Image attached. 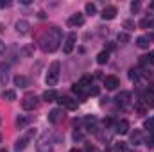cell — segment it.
<instances>
[{"instance_id":"cell-20","label":"cell","mask_w":154,"mask_h":152,"mask_svg":"<svg viewBox=\"0 0 154 152\" xmlns=\"http://www.w3.org/2000/svg\"><path fill=\"white\" fill-rule=\"evenodd\" d=\"M38 152H52L50 143H47V141H39L38 143Z\"/></svg>"},{"instance_id":"cell-7","label":"cell","mask_w":154,"mask_h":152,"mask_svg":"<svg viewBox=\"0 0 154 152\" xmlns=\"http://www.w3.org/2000/svg\"><path fill=\"white\" fill-rule=\"evenodd\" d=\"M118 84H120V81H118V77H115V75H108L106 79H104V86H106V90H116Z\"/></svg>"},{"instance_id":"cell-21","label":"cell","mask_w":154,"mask_h":152,"mask_svg":"<svg viewBox=\"0 0 154 152\" xmlns=\"http://www.w3.org/2000/svg\"><path fill=\"white\" fill-rule=\"evenodd\" d=\"M4 99L9 100V102H13V100H16V93H14L13 90H5V91H4Z\"/></svg>"},{"instance_id":"cell-3","label":"cell","mask_w":154,"mask_h":152,"mask_svg":"<svg viewBox=\"0 0 154 152\" xmlns=\"http://www.w3.org/2000/svg\"><path fill=\"white\" fill-rule=\"evenodd\" d=\"M38 106H39V99L36 95H25L23 100H22V108H23L25 111H32V109H36Z\"/></svg>"},{"instance_id":"cell-23","label":"cell","mask_w":154,"mask_h":152,"mask_svg":"<svg viewBox=\"0 0 154 152\" xmlns=\"http://www.w3.org/2000/svg\"><path fill=\"white\" fill-rule=\"evenodd\" d=\"M145 106L154 108V91H151L149 95H145Z\"/></svg>"},{"instance_id":"cell-13","label":"cell","mask_w":154,"mask_h":152,"mask_svg":"<svg viewBox=\"0 0 154 152\" xmlns=\"http://www.w3.org/2000/svg\"><path fill=\"white\" fill-rule=\"evenodd\" d=\"M131 143H133V145H140V143H143V140H142V132H140L138 129H134V132H131Z\"/></svg>"},{"instance_id":"cell-34","label":"cell","mask_w":154,"mask_h":152,"mask_svg":"<svg viewBox=\"0 0 154 152\" xmlns=\"http://www.w3.org/2000/svg\"><path fill=\"white\" fill-rule=\"evenodd\" d=\"M149 25H151V22H149L147 18H143V20L140 22V27H143V29H145V27H149Z\"/></svg>"},{"instance_id":"cell-38","label":"cell","mask_w":154,"mask_h":152,"mask_svg":"<svg viewBox=\"0 0 154 152\" xmlns=\"http://www.w3.org/2000/svg\"><path fill=\"white\" fill-rule=\"evenodd\" d=\"M2 52H5V45H4V43L0 41V54H2Z\"/></svg>"},{"instance_id":"cell-35","label":"cell","mask_w":154,"mask_h":152,"mask_svg":"<svg viewBox=\"0 0 154 152\" xmlns=\"http://www.w3.org/2000/svg\"><path fill=\"white\" fill-rule=\"evenodd\" d=\"M11 5V2H7V0H0V9H4V7H9Z\"/></svg>"},{"instance_id":"cell-16","label":"cell","mask_w":154,"mask_h":152,"mask_svg":"<svg viewBox=\"0 0 154 152\" xmlns=\"http://www.w3.org/2000/svg\"><path fill=\"white\" fill-rule=\"evenodd\" d=\"M149 43H151V39L147 38V36H140V38L136 39V45L140 48H149Z\"/></svg>"},{"instance_id":"cell-29","label":"cell","mask_w":154,"mask_h":152,"mask_svg":"<svg viewBox=\"0 0 154 152\" xmlns=\"http://www.w3.org/2000/svg\"><path fill=\"white\" fill-rule=\"evenodd\" d=\"M124 27H125L127 31H133V29H134V22H133V20H125V22H124Z\"/></svg>"},{"instance_id":"cell-8","label":"cell","mask_w":154,"mask_h":152,"mask_svg":"<svg viewBox=\"0 0 154 152\" xmlns=\"http://www.w3.org/2000/svg\"><path fill=\"white\" fill-rule=\"evenodd\" d=\"M116 16V7L115 5H106L104 9H102V18L104 20H113Z\"/></svg>"},{"instance_id":"cell-18","label":"cell","mask_w":154,"mask_h":152,"mask_svg":"<svg viewBox=\"0 0 154 152\" xmlns=\"http://www.w3.org/2000/svg\"><path fill=\"white\" fill-rule=\"evenodd\" d=\"M14 84L20 86V88H25L29 84V81H27V77H23V75H16L14 77Z\"/></svg>"},{"instance_id":"cell-31","label":"cell","mask_w":154,"mask_h":152,"mask_svg":"<svg viewBox=\"0 0 154 152\" xmlns=\"http://www.w3.org/2000/svg\"><path fill=\"white\" fill-rule=\"evenodd\" d=\"M131 11H133V13H138V11H140V2H133V4H131Z\"/></svg>"},{"instance_id":"cell-4","label":"cell","mask_w":154,"mask_h":152,"mask_svg":"<svg viewBox=\"0 0 154 152\" xmlns=\"http://www.w3.org/2000/svg\"><path fill=\"white\" fill-rule=\"evenodd\" d=\"M57 102H59L61 108H66V109H70V111L77 109V100L70 99V97H57Z\"/></svg>"},{"instance_id":"cell-6","label":"cell","mask_w":154,"mask_h":152,"mask_svg":"<svg viewBox=\"0 0 154 152\" xmlns=\"http://www.w3.org/2000/svg\"><path fill=\"white\" fill-rule=\"evenodd\" d=\"M116 104L118 106H122V108H127L129 106V102H131V93L129 91H120L118 95H116Z\"/></svg>"},{"instance_id":"cell-36","label":"cell","mask_w":154,"mask_h":152,"mask_svg":"<svg viewBox=\"0 0 154 152\" xmlns=\"http://www.w3.org/2000/svg\"><path fill=\"white\" fill-rule=\"evenodd\" d=\"M134 109H136V113H138V114H143V113H145V108H143V106H136Z\"/></svg>"},{"instance_id":"cell-2","label":"cell","mask_w":154,"mask_h":152,"mask_svg":"<svg viewBox=\"0 0 154 152\" xmlns=\"http://www.w3.org/2000/svg\"><path fill=\"white\" fill-rule=\"evenodd\" d=\"M59 70H61V65H59V61H54V63L50 65V68H48L47 79H45L47 86H56V82H57V79H59Z\"/></svg>"},{"instance_id":"cell-12","label":"cell","mask_w":154,"mask_h":152,"mask_svg":"<svg viewBox=\"0 0 154 152\" xmlns=\"http://www.w3.org/2000/svg\"><path fill=\"white\" fill-rule=\"evenodd\" d=\"M61 118H63V113H61V109H52V111L48 113V122H52V123H57Z\"/></svg>"},{"instance_id":"cell-15","label":"cell","mask_w":154,"mask_h":152,"mask_svg":"<svg viewBox=\"0 0 154 152\" xmlns=\"http://www.w3.org/2000/svg\"><path fill=\"white\" fill-rule=\"evenodd\" d=\"M108 59H109V52H108V50H102V52L97 56V63H99V65L108 63Z\"/></svg>"},{"instance_id":"cell-39","label":"cell","mask_w":154,"mask_h":152,"mask_svg":"<svg viewBox=\"0 0 154 152\" xmlns=\"http://www.w3.org/2000/svg\"><path fill=\"white\" fill-rule=\"evenodd\" d=\"M2 31H4V25H2V23H0V32H2Z\"/></svg>"},{"instance_id":"cell-22","label":"cell","mask_w":154,"mask_h":152,"mask_svg":"<svg viewBox=\"0 0 154 152\" xmlns=\"http://www.w3.org/2000/svg\"><path fill=\"white\" fill-rule=\"evenodd\" d=\"M116 39H118L120 45H125V43H129V34H127V32H120Z\"/></svg>"},{"instance_id":"cell-17","label":"cell","mask_w":154,"mask_h":152,"mask_svg":"<svg viewBox=\"0 0 154 152\" xmlns=\"http://www.w3.org/2000/svg\"><path fill=\"white\" fill-rule=\"evenodd\" d=\"M27 141H29V138H22V140H18V141H16V145H14V150L22 152L25 147H27Z\"/></svg>"},{"instance_id":"cell-26","label":"cell","mask_w":154,"mask_h":152,"mask_svg":"<svg viewBox=\"0 0 154 152\" xmlns=\"http://www.w3.org/2000/svg\"><path fill=\"white\" fill-rule=\"evenodd\" d=\"M145 129L149 131V132H154V118H151V120H145Z\"/></svg>"},{"instance_id":"cell-33","label":"cell","mask_w":154,"mask_h":152,"mask_svg":"<svg viewBox=\"0 0 154 152\" xmlns=\"http://www.w3.org/2000/svg\"><path fill=\"white\" fill-rule=\"evenodd\" d=\"M88 95H99V88L97 86H91L90 91H88Z\"/></svg>"},{"instance_id":"cell-32","label":"cell","mask_w":154,"mask_h":152,"mask_svg":"<svg viewBox=\"0 0 154 152\" xmlns=\"http://www.w3.org/2000/svg\"><path fill=\"white\" fill-rule=\"evenodd\" d=\"M16 123H18V127H25V123H27V120H25V118H22V116H18V120H16Z\"/></svg>"},{"instance_id":"cell-28","label":"cell","mask_w":154,"mask_h":152,"mask_svg":"<svg viewBox=\"0 0 154 152\" xmlns=\"http://www.w3.org/2000/svg\"><path fill=\"white\" fill-rule=\"evenodd\" d=\"M145 145L147 147H154V132H149V136L145 140Z\"/></svg>"},{"instance_id":"cell-27","label":"cell","mask_w":154,"mask_h":152,"mask_svg":"<svg viewBox=\"0 0 154 152\" xmlns=\"http://www.w3.org/2000/svg\"><path fill=\"white\" fill-rule=\"evenodd\" d=\"M113 150H115V152H125V143H124V141H118V143H115Z\"/></svg>"},{"instance_id":"cell-40","label":"cell","mask_w":154,"mask_h":152,"mask_svg":"<svg viewBox=\"0 0 154 152\" xmlns=\"http://www.w3.org/2000/svg\"><path fill=\"white\" fill-rule=\"evenodd\" d=\"M0 152H7V149H0Z\"/></svg>"},{"instance_id":"cell-41","label":"cell","mask_w":154,"mask_h":152,"mask_svg":"<svg viewBox=\"0 0 154 152\" xmlns=\"http://www.w3.org/2000/svg\"><path fill=\"white\" fill-rule=\"evenodd\" d=\"M72 152H81V150H77V149H72Z\"/></svg>"},{"instance_id":"cell-9","label":"cell","mask_w":154,"mask_h":152,"mask_svg":"<svg viewBox=\"0 0 154 152\" xmlns=\"http://www.w3.org/2000/svg\"><path fill=\"white\" fill-rule=\"evenodd\" d=\"M29 29H31L29 22H25V20H18V22H16V32H18V34L25 36V34L29 32Z\"/></svg>"},{"instance_id":"cell-10","label":"cell","mask_w":154,"mask_h":152,"mask_svg":"<svg viewBox=\"0 0 154 152\" xmlns=\"http://www.w3.org/2000/svg\"><path fill=\"white\" fill-rule=\"evenodd\" d=\"M115 129H116L118 134H127V132H129V122H127V120H118L116 125H115Z\"/></svg>"},{"instance_id":"cell-1","label":"cell","mask_w":154,"mask_h":152,"mask_svg":"<svg viewBox=\"0 0 154 152\" xmlns=\"http://www.w3.org/2000/svg\"><path fill=\"white\" fill-rule=\"evenodd\" d=\"M59 43H61V31L57 27L48 29L41 36V39H39V47H41L43 52H54V50H57Z\"/></svg>"},{"instance_id":"cell-19","label":"cell","mask_w":154,"mask_h":152,"mask_svg":"<svg viewBox=\"0 0 154 152\" xmlns=\"http://www.w3.org/2000/svg\"><path fill=\"white\" fill-rule=\"evenodd\" d=\"M86 122H88L86 131H88V132H97V123H95V118H88Z\"/></svg>"},{"instance_id":"cell-30","label":"cell","mask_w":154,"mask_h":152,"mask_svg":"<svg viewBox=\"0 0 154 152\" xmlns=\"http://www.w3.org/2000/svg\"><path fill=\"white\" fill-rule=\"evenodd\" d=\"M129 77H131V81H138V70L131 68V70H129Z\"/></svg>"},{"instance_id":"cell-25","label":"cell","mask_w":154,"mask_h":152,"mask_svg":"<svg viewBox=\"0 0 154 152\" xmlns=\"http://www.w3.org/2000/svg\"><path fill=\"white\" fill-rule=\"evenodd\" d=\"M86 13H88V14H95V13H97V5L91 4V2H88V4H86Z\"/></svg>"},{"instance_id":"cell-42","label":"cell","mask_w":154,"mask_h":152,"mask_svg":"<svg viewBox=\"0 0 154 152\" xmlns=\"http://www.w3.org/2000/svg\"><path fill=\"white\" fill-rule=\"evenodd\" d=\"M0 141H2V134H0Z\"/></svg>"},{"instance_id":"cell-14","label":"cell","mask_w":154,"mask_h":152,"mask_svg":"<svg viewBox=\"0 0 154 152\" xmlns=\"http://www.w3.org/2000/svg\"><path fill=\"white\" fill-rule=\"evenodd\" d=\"M56 99H57V93H56L54 90H47V91L43 93V100H45V102H54Z\"/></svg>"},{"instance_id":"cell-24","label":"cell","mask_w":154,"mask_h":152,"mask_svg":"<svg viewBox=\"0 0 154 152\" xmlns=\"http://www.w3.org/2000/svg\"><path fill=\"white\" fill-rule=\"evenodd\" d=\"M142 61H143V63H149V65H154V50H151L147 56H143Z\"/></svg>"},{"instance_id":"cell-5","label":"cell","mask_w":154,"mask_h":152,"mask_svg":"<svg viewBox=\"0 0 154 152\" xmlns=\"http://www.w3.org/2000/svg\"><path fill=\"white\" fill-rule=\"evenodd\" d=\"M75 41H77V34L75 32H70V34L66 36L65 47H63V52H65V54H70V52L74 50V47H75Z\"/></svg>"},{"instance_id":"cell-11","label":"cell","mask_w":154,"mask_h":152,"mask_svg":"<svg viewBox=\"0 0 154 152\" xmlns=\"http://www.w3.org/2000/svg\"><path fill=\"white\" fill-rule=\"evenodd\" d=\"M68 23H70L72 27H81V25L84 23V16H82L81 13H75L74 16H70V20H68Z\"/></svg>"},{"instance_id":"cell-37","label":"cell","mask_w":154,"mask_h":152,"mask_svg":"<svg viewBox=\"0 0 154 152\" xmlns=\"http://www.w3.org/2000/svg\"><path fill=\"white\" fill-rule=\"evenodd\" d=\"M74 138H75V140H81V138H82V134H81V132H74Z\"/></svg>"}]
</instances>
